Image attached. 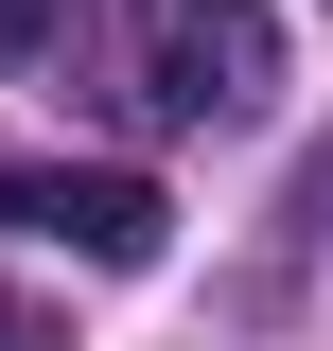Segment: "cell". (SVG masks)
Returning a JSON list of instances; mask_svg holds the SVG:
<instances>
[{
  "label": "cell",
  "mask_w": 333,
  "mask_h": 351,
  "mask_svg": "<svg viewBox=\"0 0 333 351\" xmlns=\"http://www.w3.org/2000/svg\"><path fill=\"white\" fill-rule=\"evenodd\" d=\"M0 351H71V334H53V316H36V299H0Z\"/></svg>",
  "instance_id": "obj_3"
},
{
  "label": "cell",
  "mask_w": 333,
  "mask_h": 351,
  "mask_svg": "<svg viewBox=\"0 0 333 351\" xmlns=\"http://www.w3.org/2000/svg\"><path fill=\"white\" fill-rule=\"evenodd\" d=\"M0 228H36V246H71V263H158L175 246V211L140 193V176H106V158H0Z\"/></svg>",
  "instance_id": "obj_2"
},
{
  "label": "cell",
  "mask_w": 333,
  "mask_h": 351,
  "mask_svg": "<svg viewBox=\"0 0 333 351\" xmlns=\"http://www.w3.org/2000/svg\"><path fill=\"white\" fill-rule=\"evenodd\" d=\"M140 88L175 123H263L281 106V18L263 0H140Z\"/></svg>",
  "instance_id": "obj_1"
}]
</instances>
